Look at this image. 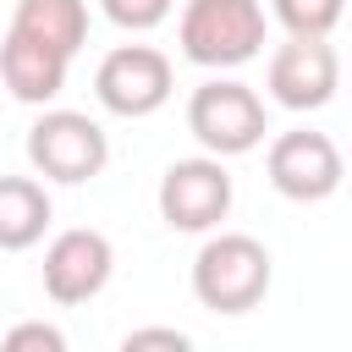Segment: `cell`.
<instances>
[{
    "label": "cell",
    "instance_id": "6da1fadb",
    "mask_svg": "<svg viewBox=\"0 0 352 352\" xmlns=\"http://www.w3.org/2000/svg\"><path fill=\"white\" fill-rule=\"evenodd\" d=\"M275 258L248 231H204V248L192 253V297L209 314H253L270 297Z\"/></svg>",
    "mask_w": 352,
    "mask_h": 352
},
{
    "label": "cell",
    "instance_id": "7a4b0ae2",
    "mask_svg": "<svg viewBox=\"0 0 352 352\" xmlns=\"http://www.w3.org/2000/svg\"><path fill=\"white\" fill-rule=\"evenodd\" d=\"M270 11L264 0H187L176 16V44L204 72H231L264 55Z\"/></svg>",
    "mask_w": 352,
    "mask_h": 352
},
{
    "label": "cell",
    "instance_id": "3957f363",
    "mask_svg": "<svg viewBox=\"0 0 352 352\" xmlns=\"http://www.w3.org/2000/svg\"><path fill=\"white\" fill-rule=\"evenodd\" d=\"M187 132L198 138L204 154H220V160H236V154H253L270 132V110L264 99L236 82V77H209L192 88L187 99Z\"/></svg>",
    "mask_w": 352,
    "mask_h": 352
},
{
    "label": "cell",
    "instance_id": "277c9868",
    "mask_svg": "<svg viewBox=\"0 0 352 352\" xmlns=\"http://www.w3.org/2000/svg\"><path fill=\"white\" fill-rule=\"evenodd\" d=\"M28 165L55 187H82L110 165V138L88 110H38L28 126Z\"/></svg>",
    "mask_w": 352,
    "mask_h": 352
},
{
    "label": "cell",
    "instance_id": "5b68a950",
    "mask_svg": "<svg viewBox=\"0 0 352 352\" xmlns=\"http://www.w3.org/2000/svg\"><path fill=\"white\" fill-rule=\"evenodd\" d=\"M231 170L220 154H192V160H170L165 176H160V220L170 231H187V236H204V231H220V220L231 214Z\"/></svg>",
    "mask_w": 352,
    "mask_h": 352
},
{
    "label": "cell",
    "instance_id": "8992f818",
    "mask_svg": "<svg viewBox=\"0 0 352 352\" xmlns=\"http://www.w3.org/2000/svg\"><path fill=\"white\" fill-rule=\"evenodd\" d=\"M170 88H176V66L154 44H116L94 72V99L121 121H143L165 110Z\"/></svg>",
    "mask_w": 352,
    "mask_h": 352
},
{
    "label": "cell",
    "instance_id": "52a82bcc",
    "mask_svg": "<svg viewBox=\"0 0 352 352\" xmlns=\"http://www.w3.org/2000/svg\"><path fill=\"white\" fill-rule=\"evenodd\" d=\"M264 176L280 198L292 204H324L341 176H346V160L336 148L330 132H314V126H292L280 138H270V154H264Z\"/></svg>",
    "mask_w": 352,
    "mask_h": 352
},
{
    "label": "cell",
    "instance_id": "ba28073f",
    "mask_svg": "<svg viewBox=\"0 0 352 352\" xmlns=\"http://www.w3.org/2000/svg\"><path fill=\"white\" fill-rule=\"evenodd\" d=\"M264 88L280 110H324L341 88V55L330 50V38H297L286 33V44L270 50V66H264Z\"/></svg>",
    "mask_w": 352,
    "mask_h": 352
},
{
    "label": "cell",
    "instance_id": "9c48e42d",
    "mask_svg": "<svg viewBox=\"0 0 352 352\" xmlns=\"http://www.w3.org/2000/svg\"><path fill=\"white\" fill-rule=\"evenodd\" d=\"M110 270H116V248L94 226H72V231L50 236V248H44V292L60 308L99 297L110 286Z\"/></svg>",
    "mask_w": 352,
    "mask_h": 352
},
{
    "label": "cell",
    "instance_id": "30bf717a",
    "mask_svg": "<svg viewBox=\"0 0 352 352\" xmlns=\"http://www.w3.org/2000/svg\"><path fill=\"white\" fill-rule=\"evenodd\" d=\"M66 66H72V55H60L50 44H33V38H22V33L6 28V38H0V82L11 88V99L44 110L50 99H60Z\"/></svg>",
    "mask_w": 352,
    "mask_h": 352
},
{
    "label": "cell",
    "instance_id": "8fae6325",
    "mask_svg": "<svg viewBox=\"0 0 352 352\" xmlns=\"http://www.w3.org/2000/svg\"><path fill=\"white\" fill-rule=\"evenodd\" d=\"M50 220H55V204L38 176H0V253H22L44 242Z\"/></svg>",
    "mask_w": 352,
    "mask_h": 352
},
{
    "label": "cell",
    "instance_id": "7c38bea8",
    "mask_svg": "<svg viewBox=\"0 0 352 352\" xmlns=\"http://www.w3.org/2000/svg\"><path fill=\"white\" fill-rule=\"evenodd\" d=\"M11 33L50 44L60 55H77L88 44V0H16Z\"/></svg>",
    "mask_w": 352,
    "mask_h": 352
},
{
    "label": "cell",
    "instance_id": "4fadbf2b",
    "mask_svg": "<svg viewBox=\"0 0 352 352\" xmlns=\"http://www.w3.org/2000/svg\"><path fill=\"white\" fill-rule=\"evenodd\" d=\"M270 16L297 38H330L346 16V0H270Z\"/></svg>",
    "mask_w": 352,
    "mask_h": 352
},
{
    "label": "cell",
    "instance_id": "5bb4252c",
    "mask_svg": "<svg viewBox=\"0 0 352 352\" xmlns=\"http://www.w3.org/2000/svg\"><path fill=\"white\" fill-rule=\"evenodd\" d=\"M99 11H104L121 33H148V28H160V22L176 11V0H99Z\"/></svg>",
    "mask_w": 352,
    "mask_h": 352
},
{
    "label": "cell",
    "instance_id": "9a60e30c",
    "mask_svg": "<svg viewBox=\"0 0 352 352\" xmlns=\"http://www.w3.org/2000/svg\"><path fill=\"white\" fill-rule=\"evenodd\" d=\"M28 346H38V352H66V336H60L55 324H44V319L11 324V330H6V352H28Z\"/></svg>",
    "mask_w": 352,
    "mask_h": 352
},
{
    "label": "cell",
    "instance_id": "2e32d148",
    "mask_svg": "<svg viewBox=\"0 0 352 352\" xmlns=\"http://www.w3.org/2000/svg\"><path fill=\"white\" fill-rule=\"evenodd\" d=\"M126 352H143V346H170V352H187L192 346V336L187 330H165V324H154V330H126V341H121Z\"/></svg>",
    "mask_w": 352,
    "mask_h": 352
}]
</instances>
